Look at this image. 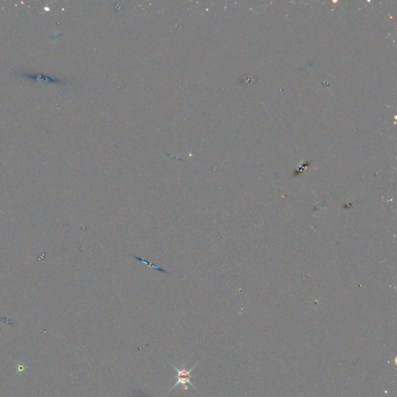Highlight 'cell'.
<instances>
[{
    "label": "cell",
    "mask_w": 397,
    "mask_h": 397,
    "mask_svg": "<svg viewBox=\"0 0 397 397\" xmlns=\"http://www.w3.org/2000/svg\"><path fill=\"white\" fill-rule=\"evenodd\" d=\"M170 365H172V367L174 368L175 369V372H176V375L175 376V379L176 380L175 381V385L172 387V388L170 389L169 391H168V394L171 393V391L174 390V389L176 388L177 387H179V385L182 386L183 387L184 390H186L187 391L189 390V387L188 385L190 386V387H193V389L197 391V392L200 393V391L197 390L196 387L193 385V383L191 382V379L193 377V375L191 374L192 371H193V369L198 366L199 364V362H197L193 368H191L190 369L187 370L186 368V366L184 365L183 368L182 369H178L176 366H174L172 364V362H169Z\"/></svg>",
    "instance_id": "6da1fadb"
}]
</instances>
